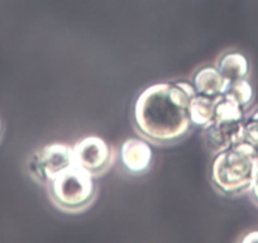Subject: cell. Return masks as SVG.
Returning <instances> with one entry per match:
<instances>
[{
  "label": "cell",
  "mask_w": 258,
  "mask_h": 243,
  "mask_svg": "<svg viewBox=\"0 0 258 243\" xmlns=\"http://www.w3.org/2000/svg\"><path fill=\"white\" fill-rule=\"evenodd\" d=\"M73 150L76 165L85 168L94 176L104 173L113 163V148L98 136L83 138L75 143Z\"/></svg>",
  "instance_id": "obj_5"
},
{
  "label": "cell",
  "mask_w": 258,
  "mask_h": 243,
  "mask_svg": "<svg viewBox=\"0 0 258 243\" xmlns=\"http://www.w3.org/2000/svg\"><path fill=\"white\" fill-rule=\"evenodd\" d=\"M177 84L181 86V88L183 89V91H185V93L187 94L190 98H192L194 95H197V94H198L197 90H195V86L192 85V83H188V81L181 80V81H177Z\"/></svg>",
  "instance_id": "obj_15"
},
{
  "label": "cell",
  "mask_w": 258,
  "mask_h": 243,
  "mask_svg": "<svg viewBox=\"0 0 258 243\" xmlns=\"http://www.w3.org/2000/svg\"><path fill=\"white\" fill-rule=\"evenodd\" d=\"M73 165H75V157L71 146L66 143H49L31 156L28 171L34 180L48 185L58 173Z\"/></svg>",
  "instance_id": "obj_4"
},
{
  "label": "cell",
  "mask_w": 258,
  "mask_h": 243,
  "mask_svg": "<svg viewBox=\"0 0 258 243\" xmlns=\"http://www.w3.org/2000/svg\"><path fill=\"white\" fill-rule=\"evenodd\" d=\"M203 130L205 142L214 153L244 141V122L212 120Z\"/></svg>",
  "instance_id": "obj_7"
},
{
  "label": "cell",
  "mask_w": 258,
  "mask_h": 243,
  "mask_svg": "<svg viewBox=\"0 0 258 243\" xmlns=\"http://www.w3.org/2000/svg\"><path fill=\"white\" fill-rule=\"evenodd\" d=\"M244 141L252 145L258 151V109L252 115L245 118Z\"/></svg>",
  "instance_id": "obj_13"
},
{
  "label": "cell",
  "mask_w": 258,
  "mask_h": 243,
  "mask_svg": "<svg viewBox=\"0 0 258 243\" xmlns=\"http://www.w3.org/2000/svg\"><path fill=\"white\" fill-rule=\"evenodd\" d=\"M217 68L228 83L247 79L249 75V61L240 52L232 51L223 54L218 61Z\"/></svg>",
  "instance_id": "obj_9"
},
{
  "label": "cell",
  "mask_w": 258,
  "mask_h": 243,
  "mask_svg": "<svg viewBox=\"0 0 258 243\" xmlns=\"http://www.w3.org/2000/svg\"><path fill=\"white\" fill-rule=\"evenodd\" d=\"M124 170L132 175H142L150 170L153 161V151L150 141L132 137L124 141L119 152Z\"/></svg>",
  "instance_id": "obj_6"
},
{
  "label": "cell",
  "mask_w": 258,
  "mask_h": 243,
  "mask_svg": "<svg viewBox=\"0 0 258 243\" xmlns=\"http://www.w3.org/2000/svg\"><path fill=\"white\" fill-rule=\"evenodd\" d=\"M217 99L197 94L190 99V119L192 126L204 128L213 120Z\"/></svg>",
  "instance_id": "obj_10"
},
{
  "label": "cell",
  "mask_w": 258,
  "mask_h": 243,
  "mask_svg": "<svg viewBox=\"0 0 258 243\" xmlns=\"http://www.w3.org/2000/svg\"><path fill=\"white\" fill-rule=\"evenodd\" d=\"M248 193H249V195H250V198H252L253 202L258 205V170H257V172H255V176H254V178H253V183H252V185H250Z\"/></svg>",
  "instance_id": "obj_14"
},
{
  "label": "cell",
  "mask_w": 258,
  "mask_h": 243,
  "mask_svg": "<svg viewBox=\"0 0 258 243\" xmlns=\"http://www.w3.org/2000/svg\"><path fill=\"white\" fill-rule=\"evenodd\" d=\"M223 95L232 99L233 101L239 104L242 108L247 110V108L253 103V99H254V89L247 79H239V80L228 84Z\"/></svg>",
  "instance_id": "obj_12"
},
{
  "label": "cell",
  "mask_w": 258,
  "mask_h": 243,
  "mask_svg": "<svg viewBox=\"0 0 258 243\" xmlns=\"http://www.w3.org/2000/svg\"><path fill=\"white\" fill-rule=\"evenodd\" d=\"M257 170L258 151L243 141L215 153L210 166V180L219 193L235 197L248 193Z\"/></svg>",
  "instance_id": "obj_2"
},
{
  "label": "cell",
  "mask_w": 258,
  "mask_h": 243,
  "mask_svg": "<svg viewBox=\"0 0 258 243\" xmlns=\"http://www.w3.org/2000/svg\"><path fill=\"white\" fill-rule=\"evenodd\" d=\"M190 96L177 84L158 83L146 88L133 105L136 131L152 143L170 145L190 132Z\"/></svg>",
  "instance_id": "obj_1"
},
{
  "label": "cell",
  "mask_w": 258,
  "mask_h": 243,
  "mask_svg": "<svg viewBox=\"0 0 258 243\" xmlns=\"http://www.w3.org/2000/svg\"><path fill=\"white\" fill-rule=\"evenodd\" d=\"M2 131H3V127H2V122H0V137H2Z\"/></svg>",
  "instance_id": "obj_17"
},
{
  "label": "cell",
  "mask_w": 258,
  "mask_h": 243,
  "mask_svg": "<svg viewBox=\"0 0 258 243\" xmlns=\"http://www.w3.org/2000/svg\"><path fill=\"white\" fill-rule=\"evenodd\" d=\"M214 122H244L245 120V109L242 108L239 104L233 101L232 99L224 95L217 98L214 109Z\"/></svg>",
  "instance_id": "obj_11"
},
{
  "label": "cell",
  "mask_w": 258,
  "mask_h": 243,
  "mask_svg": "<svg viewBox=\"0 0 258 243\" xmlns=\"http://www.w3.org/2000/svg\"><path fill=\"white\" fill-rule=\"evenodd\" d=\"M96 190L93 173L76 163L48 183L49 198L59 209L66 212H80L89 207Z\"/></svg>",
  "instance_id": "obj_3"
},
{
  "label": "cell",
  "mask_w": 258,
  "mask_h": 243,
  "mask_svg": "<svg viewBox=\"0 0 258 243\" xmlns=\"http://www.w3.org/2000/svg\"><path fill=\"white\" fill-rule=\"evenodd\" d=\"M228 84L229 83L223 78L217 66H204L199 69L192 78V85L198 94L214 99L224 94Z\"/></svg>",
  "instance_id": "obj_8"
},
{
  "label": "cell",
  "mask_w": 258,
  "mask_h": 243,
  "mask_svg": "<svg viewBox=\"0 0 258 243\" xmlns=\"http://www.w3.org/2000/svg\"><path fill=\"white\" fill-rule=\"evenodd\" d=\"M242 242H258V230L250 232L242 239Z\"/></svg>",
  "instance_id": "obj_16"
}]
</instances>
